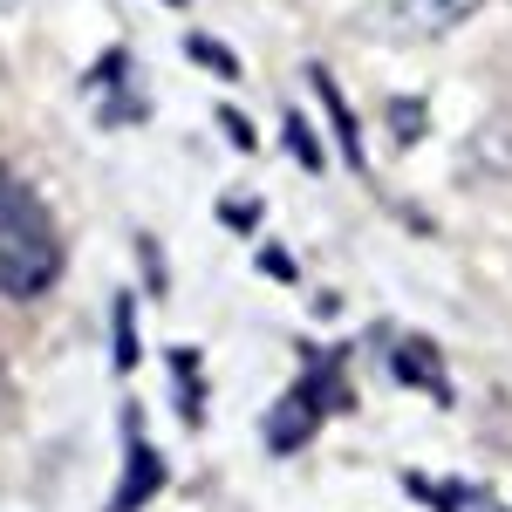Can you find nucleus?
<instances>
[{"instance_id": "423d86ee", "label": "nucleus", "mask_w": 512, "mask_h": 512, "mask_svg": "<svg viewBox=\"0 0 512 512\" xmlns=\"http://www.w3.org/2000/svg\"><path fill=\"white\" fill-rule=\"evenodd\" d=\"M287 144L301 151V164H308V171H321V151H315V137H308V123H301V117H287Z\"/></svg>"}, {"instance_id": "39448f33", "label": "nucleus", "mask_w": 512, "mask_h": 512, "mask_svg": "<svg viewBox=\"0 0 512 512\" xmlns=\"http://www.w3.org/2000/svg\"><path fill=\"white\" fill-rule=\"evenodd\" d=\"M151 485H158V458L137 444V472H123V492H117V512H130V506H144L151 499Z\"/></svg>"}, {"instance_id": "f257e3e1", "label": "nucleus", "mask_w": 512, "mask_h": 512, "mask_svg": "<svg viewBox=\"0 0 512 512\" xmlns=\"http://www.w3.org/2000/svg\"><path fill=\"white\" fill-rule=\"evenodd\" d=\"M62 280V233L7 164H0V294L7 301H35Z\"/></svg>"}, {"instance_id": "7ed1b4c3", "label": "nucleus", "mask_w": 512, "mask_h": 512, "mask_svg": "<svg viewBox=\"0 0 512 512\" xmlns=\"http://www.w3.org/2000/svg\"><path fill=\"white\" fill-rule=\"evenodd\" d=\"M315 410H321V396H315V390H301V403H280L274 424H267L274 451H294V444H308V431H315Z\"/></svg>"}, {"instance_id": "f03ea898", "label": "nucleus", "mask_w": 512, "mask_h": 512, "mask_svg": "<svg viewBox=\"0 0 512 512\" xmlns=\"http://www.w3.org/2000/svg\"><path fill=\"white\" fill-rule=\"evenodd\" d=\"M383 14H390V28H403V35H444V28H458L472 14V0H390Z\"/></svg>"}, {"instance_id": "1a4fd4ad", "label": "nucleus", "mask_w": 512, "mask_h": 512, "mask_svg": "<svg viewBox=\"0 0 512 512\" xmlns=\"http://www.w3.org/2000/svg\"><path fill=\"white\" fill-rule=\"evenodd\" d=\"M178 7H185V0H178Z\"/></svg>"}, {"instance_id": "0eeeda50", "label": "nucleus", "mask_w": 512, "mask_h": 512, "mask_svg": "<svg viewBox=\"0 0 512 512\" xmlns=\"http://www.w3.org/2000/svg\"><path fill=\"white\" fill-rule=\"evenodd\" d=\"M192 55L205 62V69H212V76H233V69H239V62L226 55V48H219V41H192Z\"/></svg>"}, {"instance_id": "6e6552de", "label": "nucleus", "mask_w": 512, "mask_h": 512, "mask_svg": "<svg viewBox=\"0 0 512 512\" xmlns=\"http://www.w3.org/2000/svg\"><path fill=\"white\" fill-rule=\"evenodd\" d=\"M396 137H417V130H424V117H417V103H396Z\"/></svg>"}, {"instance_id": "20e7f679", "label": "nucleus", "mask_w": 512, "mask_h": 512, "mask_svg": "<svg viewBox=\"0 0 512 512\" xmlns=\"http://www.w3.org/2000/svg\"><path fill=\"white\" fill-rule=\"evenodd\" d=\"M396 376H417V390H444V376H437V355L424 349V342H403V349H396Z\"/></svg>"}]
</instances>
